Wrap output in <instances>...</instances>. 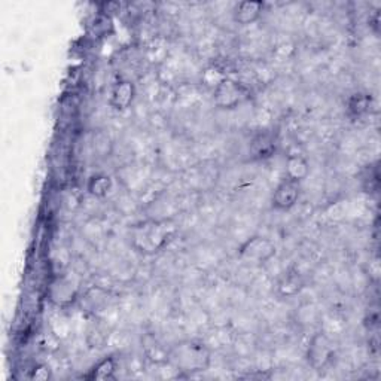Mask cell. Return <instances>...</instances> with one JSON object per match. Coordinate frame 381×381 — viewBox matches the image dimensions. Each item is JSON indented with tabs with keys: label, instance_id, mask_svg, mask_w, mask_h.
Listing matches in <instances>:
<instances>
[{
	"label": "cell",
	"instance_id": "obj_1",
	"mask_svg": "<svg viewBox=\"0 0 381 381\" xmlns=\"http://www.w3.org/2000/svg\"><path fill=\"white\" fill-rule=\"evenodd\" d=\"M176 233L171 221H145L130 229V244L135 252L151 256L166 249Z\"/></svg>",
	"mask_w": 381,
	"mask_h": 381
},
{
	"label": "cell",
	"instance_id": "obj_2",
	"mask_svg": "<svg viewBox=\"0 0 381 381\" xmlns=\"http://www.w3.org/2000/svg\"><path fill=\"white\" fill-rule=\"evenodd\" d=\"M176 370L186 374H195L206 371L212 362V353L209 347L195 339L178 343L169 350V359Z\"/></svg>",
	"mask_w": 381,
	"mask_h": 381
},
{
	"label": "cell",
	"instance_id": "obj_3",
	"mask_svg": "<svg viewBox=\"0 0 381 381\" xmlns=\"http://www.w3.org/2000/svg\"><path fill=\"white\" fill-rule=\"evenodd\" d=\"M250 97L249 88L238 80L225 76L213 90V103L217 109L231 111L243 104Z\"/></svg>",
	"mask_w": 381,
	"mask_h": 381
},
{
	"label": "cell",
	"instance_id": "obj_4",
	"mask_svg": "<svg viewBox=\"0 0 381 381\" xmlns=\"http://www.w3.org/2000/svg\"><path fill=\"white\" fill-rule=\"evenodd\" d=\"M80 292V282L71 273H63L54 277L48 286L49 301L61 308L72 306Z\"/></svg>",
	"mask_w": 381,
	"mask_h": 381
},
{
	"label": "cell",
	"instance_id": "obj_5",
	"mask_svg": "<svg viewBox=\"0 0 381 381\" xmlns=\"http://www.w3.org/2000/svg\"><path fill=\"white\" fill-rule=\"evenodd\" d=\"M276 244L261 236L250 237L246 243H243L241 248L238 249L241 260L258 265L268 262L271 258L276 255Z\"/></svg>",
	"mask_w": 381,
	"mask_h": 381
},
{
	"label": "cell",
	"instance_id": "obj_6",
	"mask_svg": "<svg viewBox=\"0 0 381 381\" xmlns=\"http://www.w3.org/2000/svg\"><path fill=\"white\" fill-rule=\"evenodd\" d=\"M279 149V134L273 128L258 131L249 143V157L252 161H265L273 158Z\"/></svg>",
	"mask_w": 381,
	"mask_h": 381
},
{
	"label": "cell",
	"instance_id": "obj_7",
	"mask_svg": "<svg viewBox=\"0 0 381 381\" xmlns=\"http://www.w3.org/2000/svg\"><path fill=\"white\" fill-rule=\"evenodd\" d=\"M301 197V183L284 178L274 189L271 197V207L277 212H288L296 206Z\"/></svg>",
	"mask_w": 381,
	"mask_h": 381
},
{
	"label": "cell",
	"instance_id": "obj_8",
	"mask_svg": "<svg viewBox=\"0 0 381 381\" xmlns=\"http://www.w3.org/2000/svg\"><path fill=\"white\" fill-rule=\"evenodd\" d=\"M334 355H335V350L328 337H325L323 334H318L311 339L308 351H307V359H308V363L316 371H322L326 365H329Z\"/></svg>",
	"mask_w": 381,
	"mask_h": 381
},
{
	"label": "cell",
	"instance_id": "obj_9",
	"mask_svg": "<svg viewBox=\"0 0 381 381\" xmlns=\"http://www.w3.org/2000/svg\"><path fill=\"white\" fill-rule=\"evenodd\" d=\"M135 85L128 79H119L112 85L109 95V106L116 112H124L131 107L135 99Z\"/></svg>",
	"mask_w": 381,
	"mask_h": 381
},
{
	"label": "cell",
	"instance_id": "obj_10",
	"mask_svg": "<svg viewBox=\"0 0 381 381\" xmlns=\"http://www.w3.org/2000/svg\"><path fill=\"white\" fill-rule=\"evenodd\" d=\"M265 5L262 2H255V0H244L234 8V21L240 25H250L262 17Z\"/></svg>",
	"mask_w": 381,
	"mask_h": 381
},
{
	"label": "cell",
	"instance_id": "obj_11",
	"mask_svg": "<svg viewBox=\"0 0 381 381\" xmlns=\"http://www.w3.org/2000/svg\"><path fill=\"white\" fill-rule=\"evenodd\" d=\"M310 173V164L304 155L292 154L286 161V178L301 183Z\"/></svg>",
	"mask_w": 381,
	"mask_h": 381
},
{
	"label": "cell",
	"instance_id": "obj_12",
	"mask_svg": "<svg viewBox=\"0 0 381 381\" xmlns=\"http://www.w3.org/2000/svg\"><path fill=\"white\" fill-rule=\"evenodd\" d=\"M114 188V181L106 173H95L91 174L87 182V190L88 194L94 198H106Z\"/></svg>",
	"mask_w": 381,
	"mask_h": 381
},
{
	"label": "cell",
	"instance_id": "obj_13",
	"mask_svg": "<svg viewBox=\"0 0 381 381\" xmlns=\"http://www.w3.org/2000/svg\"><path fill=\"white\" fill-rule=\"evenodd\" d=\"M371 106H373V97L366 92H355L353 95H350L346 103L347 114L351 118H361L366 115L371 111Z\"/></svg>",
	"mask_w": 381,
	"mask_h": 381
},
{
	"label": "cell",
	"instance_id": "obj_14",
	"mask_svg": "<svg viewBox=\"0 0 381 381\" xmlns=\"http://www.w3.org/2000/svg\"><path fill=\"white\" fill-rule=\"evenodd\" d=\"M118 368L116 359L114 356H106L95 363L90 373L84 375L85 380H111L115 377V371Z\"/></svg>",
	"mask_w": 381,
	"mask_h": 381
},
{
	"label": "cell",
	"instance_id": "obj_15",
	"mask_svg": "<svg viewBox=\"0 0 381 381\" xmlns=\"http://www.w3.org/2000/svg\"><path fill=\"white\" fill-rule=\"evenodd\" d=\"M303 289H304V280L296 273V271H289V273L284 274L282 280L279 282V292L280 295L286 298L295 296Z\"/></svg>",
	"mask_w": 381,
	"mask_h": 381
},
{
	"label": "cell",
	"instance_id": "obj_16",
	"mask_svg": "<svg viewBox=\"0 0 381 381\" xmlns=\"http://www.w3.org/2000/svg\"><path fill=\"white\" fill-rule=\"evenodd\" d=\"M112 18L103 16V13H97L91 23V33L95 36H104L109 30H112Z\"/></svg>",
	"mask_w": 381,
	"mask_h": 381
},
{
	"label": "cell",
	"instance_id": "obj_17",
	"mask_svg": "<svg viewBox=\"0 0 381 381\" xmlns=\"http://www.w3.org/2000/svg\"><path fill=\"white\" fill-rule=\"evenodd\" d=\"M224 78H225V75L221 73V71H217L216 67H209V69L202 75L204 84H206L209 88H212V91L216 88V85L219 84Z\"/></svg>",
	"mask_w": 381,
	"mask_h": 381
},
{
	"label": "cell",
	"instance_id": "obj_18",
	"mask_svg": "<svg viewBox=\"0 0 381 381\" xmlns=\"http://www.w3.org/2000/svg\"><path fill=\"white\" fill-rule=\"evenodd\" d=\"M97 8H99V13H103V16L112 18L121 12L122 5L119 2H102L97 5Z\"/></svg>",
	"mask_w": 381,
	"mask_h": 381
},
{
	"label": "cell",
	"instance_id": "obj_19",
	"mask_svg": "<svg viewBox=\"0 0 381 381\" xmlns=\"http://www.w3.org/2000/svg\"><path fill=\"white\" fill-rule=\"evenodd\" d=\"M29 378L37 380V381H47V380L52 378V373H51L48 365H37L30 371Z\"/></svg>",
	"mask_w": 381,
	"mask_h": 381
}]
</instances>
